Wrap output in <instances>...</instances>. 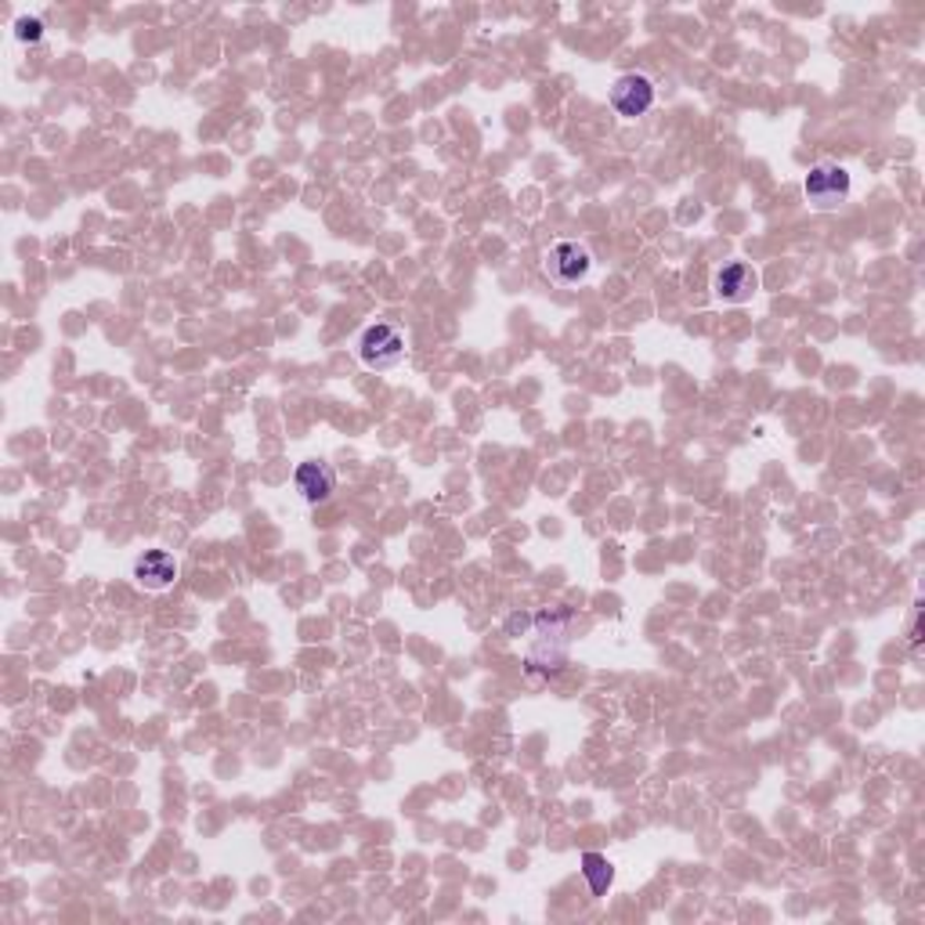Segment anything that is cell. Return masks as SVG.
Segmentation results:
<instances>
[{"instance_id": "obj_1", "label": "cell", "mask_w": 925, "mask_h": 925, "mask_svg": "<svg viewBox=\"0 0 925 925\" xmlns=\"http://www.w3.org/2000/svg\"><path fill=\"white\" fill-rule=\"evenodd\" d=\"M358 358L369 369H395L406 358V336H401L398 325L376 322L358 336Z\"/></svg>"}, {"instance_id": "obj_2", "label": "cell", "mask_w": 925, "mask_h": 925, "mask_svg": "<svg viewBox=\"0 0 925 925\" xmlns=\"http://www.w3.org/2000/svg\"><path fill=\"white\" fill-rule=\"evenodd\" d=\"M803 192L817 211H836V206L850 195V174L839 163H817L803 181Z\"/></svg>"}, {"instance_id": "obj_3", "label": "cell", "mask_w": 925, "mask_h": 925, "mask_svg": "<svg viewBox=\"0 0 925 925\" xmlns=\"http://www.w3.org/2000/svg\"><path fill=\"white\" fill-rule=\"evenodd\" d=\"M593 268V257L585 246L579 243H557L550 254H546V276L557 286H576L590 276Z\"/></svg>"}, {"instance_id": "obj_4", "label": "cell", "mask_w": 925, "mask_h": 925, "mask_svg": "<svg viewBox=\"0 0 925 925\" xmlns=\"http://www.w3.org/2000/svg\"><path fill=\"white\" fill-rule=\"evenodd\" d=\"M611 106H615L619 116L636 120V116H644L650 106H655V84L641 73H625L615 80V87H611Z\"/></svg>"}, {"instance_id": "obj_5", "label": "cell", "mask_w": 925, "mask_h": 925, "mask_svg": "<svg viewBox=\"0 0 925 925\" xmlns=\"http://www.w3.org/2000/svg\"><path fill=\"white\" fill-rule=\"evenodd\" d=\"M712 290L723 304H745V301H752V293L760 290V276H755V268L745 265V260H734V265L716 271Z\"/></svg>"}, {"instance_id": "obj_6", "label": "cell", "mask_w": 925, "mask_h": 925, "mask_svg": "<svg viewBox=\"0 0 925 925\" xmlns=\"http://www.w3.org/2000/svg\"><path fill=\"white\" fill-rule=\"evenodd\" d=\"M293 488L301 495L304 503L319 506V503H330L333 492H336V474L330 471L325 463L319 460H308L293 471Z\"/></svg>"}, {"instance_id": "obj_7", "label": "cell", "mask_w": 925, "mask_h": 925, "mask_svg": "<svg viewBox=\"0 0 925 925\" xmlns=\"http://www.w3.org/2000/svg\"><path fill=\"white\" fill-rule=\"evenodd\" d=\"M135 579H138V585H146V590L160 593V590H166V585H174L178 560L166 550H146L135 560Z\"/></svg>"}, {"instance_id": "obj_8", "label": "cell", "mask_w": 925, "mask_h": 925, "mask_svg": "<svg viewBox=\"0 0 925 925\" xmlns=\"http://www.w3.org/2000/svg\"><path fill=\"white\" fill-rule=\"evenodd\" d=\"M582 879L590 882L593 896H604L611 890V882H615V864L604 853H582Z\"/></svg>"}, {"instance_id": "obj_9", "label": "cell", "mask_w": 925, "mask_h": 925, "mask_svg": "<svg viewBox=\"0 0 925 925\" xmlns=\"http://www.w3.org/2000/svg\"><path fill=\"white\" fill-rule=\"evenodd\" d=\"M15 36L22 44H41L44 41V22L41 19H19L15 22Z\"/></svg>"}]
</instances>
